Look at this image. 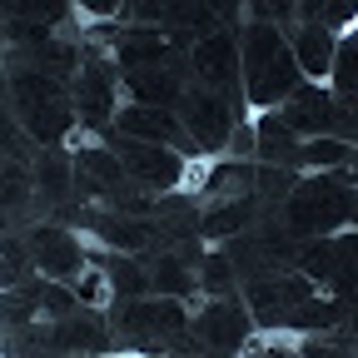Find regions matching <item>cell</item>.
Segmentation results:
<instances>
[{
    "label": "cell",
    "instance_id": "cell-1",
    "mask_svg": "<svg viewBox=\"0 0 358 358\" xmlns=\"http://www.w3.org/2000/svg\"><path fill=\"white\" fill-rule=\"evenodd\" d=\"M343 219H353V189L343 185L338 174L303 179V185H294L284 194V224H289V234H299V239L338 229Z\"/></svg>",
    "mask_w": 358,
    "mask_h": 358
},
{
    "label": "cell",
    "instance_id": "cell-2",
    "mask_svg": "<svg viewBox=\"0 0 358 358\" xmlns=\"http://www.w3.org/2000/svg\"><path fill=\"white\" fill-rule=\"evenodd\" d=\"M244 70H249V100L254 105H268V100H284L289 90L299 85V65H294V50L279 40V30L259 20L249 30V50H244Z\"/></svg>",
    "mask_w": 358,
    "mask_h": 358
},
{
    "label": "cell",
    "instance_id": "cell-3",
    "mask_svg": "<svg viewBox=\"0 0 358 358\" xmlns=\"http://www.w3.org/2000/svg\"><path fill=\"white\" fill-rule=\"evenodd\" d=\"M179 115L194 129L199 150H224L234 140V110L219 90H189V95H179Z\"/></svg>",
    "mask_w": 358,
    "mask_h": 358
},
{
    "label": "cell",
    "instance_id": "cell-4",
    "mask_svg": "<svg viewBox=\"0 0 358 358\" xmlns=\"http://www.w3.org/2000/svg\"><path fill=\"white\" fill-rule=\"evenodd\" d=\"M294 134L299 129H308V134H329V129H353V120L348 115H338V105L324 95V90H313V85H303V90H289L284 95V115H279Z\"/></svg>",
    "mask_w": 358,
    "mask_h": 358
},
{
    "label": "cell",
    "instance_id": "cell-5",
    "mask_svg": "<svg viewBox=\"0 0 358 358\" xmlns=\"http://www.w3.org/2000/svg\"><path fill=\"white\" fill-rule=\"evenodd\" d=\"M115 150H120L124 169L140 179V185H150V189H169V185H179V174H185V159L159 150V145H140V140L124 134V140H115Z\"/></svg>",
    "mask_w": 358,
    "mask_h": 358
},
{
    "label": "cell",
    "instance_id": "cell-6",
    "mask_svg": "<svg viewBox=\"0 0 358 358\" xmlns=\"http://www.w3.org/2000/svg\"><path fill=\"white\" fill-rule=\"evenodd\" d=\"M299 274L308 279H334L343 299H353V239H324V244H303L299 254Z\"/></svg>",
    "mask_w": 358,
    "mask_h": 358
},
{
    "label": "cell",
    "instance_id": "cell-7",
    "mask_svg": "<svg viewBox=\"0 0 358 358\" xmlns=\"http://www.w3.org/2000/svg\"><path fill=\"white\" fill-rule=\"evenodd\" d=\"M30 254H35V264H40V274H45V279H70V274H80V264H85L75 234L50 229V224L30 234Z\"/></svg>",
    "mask_w": 358,
    "mask_h": 358
},
{
    "label": "cell",
    "instance_id": "cell-8",
    "mask_svg": "<svg viewBox=\"0 0 358 358\" xmlns=\"http://www.w3.org/2000/svg\"><path fill=\"white\" fill-rule=\"evenodd\" d=\"M308 294H313L308 274H289V279H254V284H249V303H254V313H259V324H268V329H274V319H279L284 308L303 303Z\"/></svg>",
    "mask_w": 358,
    "mask_h": 358
},
{
    "label": "cell",
    "instance_id": "cell-9",
    "mask_svg": "<svg viewBox=\"0 0 358 358\" xmlns=\"http://www.w3.org/2000/svg\"><path fill=\"white\" fill-rule=\"evenodd\" d=\"M174 50H179V35L174 30H134L120 45V65H124V75L129 70H150V65L174 60Z\"/></svg>",
    "mask_w": 358,
    "mask_h": 358
},
{
    "label": "cell",
    "instance_id": "cell-10",
    "mask_svg": "<svg viewBox=\"0 0 358 358\" xmlns=\"http://www.w3.org/2000/svg\"><path fill=\"white\" fill-rule=\"evenodd\" d=\"M199 338L209 343V348H239L244 338H249V319H244V308L239 303H209L204 313H199Z\"/></svg>",
    "mask_w": 358,
    "mask_h": 358
},
{
    "label": "cell",
    "instance_id": "cell-11",
    "mask_svg": "<svg viewBox=\"0 0 358 358\" xmlns=\"http://www.w3.org/2000/svg\"><path fill=\"white\" fill-rule=\"evenodd\" d=\"M115 319H120L124 334H179L185 329V308L179 303H134V299H124Z\"/></svg>",
    "mask_w": 358,
    "mask_h": 358
},
{
    "label": "cell",
    "instance_id": "cell-12",
    "mask_svg": "<svg viewBox=\"0 0 358 358\" xmlns=\"http://www.w3.org/2000/svg\"><path fill=\"white\" fill-rule=\"evenodd\" d=\"M194 70L209 80V85H234V70H239V55H234V45H229V35H204L199 45H194Z\"/></svg>",
    "mask_w": 358,
    "mask_h": 358
},
{
    "label": "cell",
    "instance_id": "cell-13",
    "mask_svg": "<svg viewBox=\"0 0 358 358\" xmlns=\"http://www.w3.org/2000/svg\"><path fill=\"white\" fill-rule=\"evenodd\" d=\"M348 313V303L343 299H303V303H294V308H284L279 319H274V329H334L338 319Z\"/></svg>",
    "mask_w": 358,
    "mask_h": 358
},
{
    "label": "cell",
    "instance_id": "cell-14",
    "mask_svg": "<svg viewBox=\"0 0 358 358\" xmlns=\"http://www.w3.org/2000/svg\"><path fill=\"white\" fill-rule=\"evenodd\" d=\"M254 150H259V159H268V164H299V140H294V129H289L279 115H264V120L254 124Z\"/></svg>",
    "mask_w": 358,
    "mask_h": 358
},
{
    "label": "cell",
    "instance_id": "cell-15",
    "mask_svg": "<svg viewBox=\"0 0 358 358\" xmlns=\"http://www.w3.org/2000/svg\"><path fill=\"white\" fill-rule=\"evenodd\" d=\"M120 134H129V140H179V120L155 105H134L120 115Z\"/></svg>",
    "mask_w": 358,
    "mask_h": 358
},
{
    "label": "cell",
    "instance_id": "cell-16",
    "mask_svg": "<svg viewBox=\"0 0 358 358\" xmlns=\"http://www.w3.org/2000/svg\"><path fill=\"white\" fill-rule=\"evenodd\" d=\"M124 85H129L134 100H145V105H155V110H164V105L179 100V75H174V70H159V65H150V70H129Z\"/></svg>",
    "mask_w": 358,
    "mask_h": 358
},
{
    "label": "cell",
    "instance_id": "cell-17",
    "mask_svg": "<svg viewBox=\"0 0 358 358\" xmlns=\"http://www.w3.org/2000/svg\"><path fill=\"white\" fill-rule=\"evenodd\" d=\"M70 124H75V115H70L65 100H40V105L25 110V129H30V140H40V145H60L70 134Z\"/></svg>",
    "mask_w": 358,
    "mask_h": 358
},
{
    "label": "cell",
    "instance_id": "cell-18",
    "mask_svg": "<svg viewBox=\"0 0 358 358\" xmlns=\"http://www.w3.org/2000/svg\"><path fill=\"white\" fill-rule=\"evenodd\" d=\"M259 214V199L254 194H239V199H224V204H214L204 219H199V234H209V239H224V234H239L244 224Z\"/></svg>",
    "mask_w": 358,
    "mask_h": 358
},
{
    "label": "cell",
    "instance_id": "cell-19",
    "mask_svg": "<svg viewBox=\"0 0 358 358\" xmlns=\"http://www.w3.org/2000/svg\"><path fill=\"white\" fill-rule=\"evenodd\" d=\"M90 229H95L105 244H115V249H129V254H140L155 234H150V224H140V219H120V214H95V219H85Z\"/></svg>",
    "mask_w": 358,
    "mask_h": 358
},
{
    "label": "cell",
    "instance_id": "cell-20",
    "mask_svg": "<svg viewBox=\"0 0 358 358\" xmlns=\"http://www.w3.org/2000/svg\"><path fill=\"white\" fill-rule=\"evenodd\" d=\"M294 65H299L303 75H329V65H334V40H329L324 25H303V30H299Z\"/></svg>",
    "mask_w": 358,
    "mask_h": 358
},
{
    "label": "cell",
    "instance_id": "cell-21",
    "mask_svg": "<svg viewBox=\"0 0 358 358\" xmlns=\"http://www.w3.org/2000/svg\"><path fill=\"white\" fill-rule=\"evenodd\" d=\"M75 100H80V115H85L90 124H105V120H110V75H105L100 65H90V70L80 75V85H75Z\"/></svg>",
    "mask_w": 358,
    "mask_h": 358
},
{
    "label": "cell",
    "instance_id": "cell-22",
    "mask_svg": "<svg viewBox=\"0 0 358 358\" xmlns=\"http://www.w3.org/2000/svg\"><path fill=\"white\" fill-rule=\"evenodd\" d=\"M75 174H80V185L90 194H95V189H120V179H124V169L110 155H100V150H80L75 155Z\"/></svg>",
    "mask_w": 358,
    "mask_h": 358
},
{
    "label": "cell",
    "instance_id": "cell-23",
    "mask_svg": "<svg viewBox=\"0 0 358 358\" xmlns=\"http://www.w3.org/2000/svg\"><path fill=\"white\" fill-rule=\"evenodd\" d=\"M55 348H85V353H95V348H105V324L90 319V313H80V319H70V324L55 329Z\"/></svg>",
    "mask_w": 358,
    "mask_h": 358
},
{
    "label": "cell",
    "instance_id": "cell-24",
    "mask_svg": "<svg viewBox=\"0 0 358 358\" xmlns=\"http://www.w3.org/2000/svg\"><path fill=\"white\" fill-rule=\"evenodd\" d=\"M10 90L25 100V110L40 105V100H60V80H55V75H45V70H20V75L10 80Z\"/></svg>",
    "mask_w": 358,
    "mask_h": 358
},
{
    "label": "cell",
    "instance_id": "cell-25",
    "mask_svg": "<svg viewBox=\"0 0 358 358\" xmlns=\"http://www.w3.org/2000/svg\"><path fill=\"white\" fill-rule=\"evenodd\" d=\"M150 289H159V294H189V289H194L189 264L179 259V254H164V259L155 264V274H150Z\"/></svg>",
    "mask_w": 358,
    "mask_h": 358
},
{
    "label": "cell",
    "instance_id": "cell-26",
    "mask_svg": "<svg viewBox=\"0 0 358 358\" xmlns=\"http://www.w3.org/2000/svg\"><path fill=\"white\" fill-rule=\"evenodd\" d=\"M110 284H115L120 299H140V294L150 289V274H145L134 259H110Z\"/></svg>",
    "mask_w": 358,
    "mask_h": 358
},
{
    "label": "cell",
    "instance_id": "cell-27",
    "mask_svg": "<svg viewBox=\"0 0 358 358\" xmlns=\"http://www.w3.org/2000/svg\"><path fill=\"white\" fill-rule=\"evenodd\" d=\"M35 174H40V189H45V199H65V189H70V164H65L60 155H45Z\"/></svg>",
    "mask_w": 358,
    "mask_h": 358
},
{
    "label": "cell",
    "instance_id": "cell-28",
    "mask_svg": "<svg viewBox=\"0 0 358 358\" xmlns=\"http://www.w3.org/2000/svg\"><path fill=\"white\" fill-rule=\"evenodd\" d=\"M348 159H353L348 140H319V145H303L299 150V164H348Z\"/></svg>",
    "mask_w": 358,
    "mask_h": 358
},
{
    "label": "cell",
    "instance_id": "cell-29",
    "mask_svg": "<svg viewBox=\"0 0 358 358\" xmlns=\"http://www.w3.org/2000/svg\"><path fill=\"white\" fill-rule=\"evenodd\" d=\"M249 179H254V169H249V164H219V169L204 179V194H209V199H219L224 189H239V185H249Z\"/></svg>",
    "mask_w": 358,
    "mask_h": 358
},
{
    "label": "cell",
    "instance_id": "cell-30",
    "mask_svg": "<svg viewBox=\"0 0 358 358\" xmlns=\"http://www.w3.org/2000/svg\"><path fill=\"white\" fill-rule=\"evenodd\" d=\"M35 65L45 70V75H55V80H65V75H75V50L70 45H45V50H35Z\"/></svg>",
    "mask_w": 358,
    "mask_h": 358
},
{
    "label": "cell",
    "instance_id": "cell-31",
    "mask_svg": "<svg viewBox=\"0 0 358 358\" xmlns=\"http://www.w3.org/2000/svg\"><path fill=\"white\" fill-rule=\"evenodd\" d=\"M164 15L174 20V35L185 30V25H189V30H209V25L219 20L214 6H164Z\"/></svg>",
    "mask_w": 358,
    "mask_h": 358
},
{
    "label": "cell",
    "instance_id": "cell-32",
    "mask_svg": "<svg viewBox=\"0 0 358 358\" xmlns=\"http://www.w3.org/2000/svg\"><path fill=\"white\" fill-rule=\"evenodd\" d=\"M30 299H40V308H45V313H70L80 294H70V289H65V284L55 279L50 289H30Z\"/></svg>",
    "mask_w": 358,
    "mask_h": 358
},
{
    "label": "cell",
    "instance_id": "cell-33",
    "mask_svg": "<svg viewBox=\"0 0 358 358\" xmlns=\"http://www.w3.org/2000/svg\"><path fill=\"white\" fill-rule=\"evenodd\" d=\"M254 179H259V194H268V199H284V194L294 189V179H289L284 164H268V169H259Z\"/></svg>",
    "mask_w": 358,
    "mask_h": 358
},
{
    "label": "cell",
    "instance_id": "cell-34",
    "mask_svg": "<svg viewBox=\"0 0 358 358\" xmlns=\"http://www.w3.org/2000/svg\"><path fill=\"white\" fill-rule=\"evenodd\" d=\"M334 60H338V65H334V75H338V95H353V80H358V70H353V60H358V45H353V40H343Z\"/></svg>",
    "mask_w": 358,
    "mask_h": 358
},
{
    "label": "cell",
    "instance_id": "cell-35",
    "mask_svg": "<svg viewBox=\"0 0 358 358\" xmlns=\"http://www.w3.org/2000/svg\"><path fill=\"white\" fill-rule=\"evenodd\" d=\"M229 284H234V268H229V254H214V259H204V289L224 294Z\"/></svg>",
    "mask_w": 358,
    "mask_h": 358
},
{
    "label": "cell",
    "instance_id": "cell-36",
    "mask_svg": "<svg viewBox=\"0 0 358 358\" xmlns=\"http://www.w3.org/2000/svg\"><path fill=\"white\" fill-rule=\"evenodd\" d=\"M10 40H25L35 50H45V45H50V30L35 25V20H10Z\"/></svg>",
    "mask_w": 358,
    "mask_h": 358
},
{
    "label": "cell",
    "instance_id": "cell-37",
    "mask_svg": "<svg viewBox=\"0 0 358 358\" xmlns=\"http://www.w3.org/2000/svg\"><path fill=\"white\" fill-rule=\"evenodd\" d=\"M259 254H264V249H259L254 239H234V244H229V259H234L239 268H259Z\"/></svg>",
    "mask_w": 358,
    "mask_h": 358
},
{
    "label": "cell",
    "instance_id": "cell-38",
    "mask_svg": "<svg viewBox=\"0 0 358 358\" xmlns=\"http://www.w3.org/2000/svg\"><path fill=\"white\" fill-rule=\"evenodd\" d=\"M20 199H25V169L10 164V169H6V209H15Z\"/></svg>",
    "mask_w": 358,
    "mask_h": 358
},
{
    "label": "cell",
    "instance_id": "cell-39",
    "mask_svg": "<svg viewBox=\"0 0 358 358\" xmlns=\"http://www.w3.org/2000/svg\"><path fill=\"white\" fill-rule=\"evenodd\" d=\"M20 274H25V254H20L15 239H6V284H15Z\"/></svg>",
    "mask_w": 358,
    "mask_h": 358
},
{
    "label": "cell",
    "instance_id": "cell-40",
    "mask_svg": "<svg viewBox=\"0 0 358 358\" xmlns=\"http://www.w3.org/2000/svg\"><path fill=\"white\" fill-rule=\"evenodd\" d=\"M324 15H329V20H348L353 10H348V6H324Z\"/></svg>",
    "mask_w": 358,
    "mask_h": 358
}]
</instances>
